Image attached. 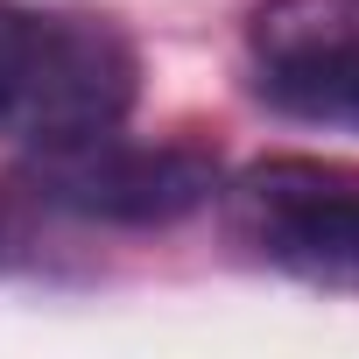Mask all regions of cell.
Instances as JSON below:
<instances>
[{"label": "cell", "mask_w": 359, "mask_h": 359, "mask_svg": "<svg viewBox=\"0 0 359 359\" xmlns=\"http://www.w3.org/2000/svg\"><path fill=\"white\" fill-rule=\"evenodd\" d=\"M134 50L120 29L0 0V134L29 148L120 127L134 106Z\"/></svg>", "instance_id": "cell-1"}, {"label": "cell", "mask_w": 359, "mask_h": 359, "mask_svg": "<svg viewBox=\"0 0 359 359\" xmlns=\"http://www.w3.org/2000/svg\"><path fill=\"white\" fill-rule=\"evenodd\" d=\"M22 198L64 219L92 226H176L219 198V162L205 148H176V141H120L113 127L29 148L22 162Z\"/></svg>", "instance_id": "cell-2"}, {"label": "cell", "mask_w": 359, "mask_h": 359, "mask_svg": "<svg viewBox=\"0 0 359 359\" xmlns=\"http://www.w3.org/2000/svg\"><path fill=\"white\" fill-rule=\"evenodd\" d=\"M29 261H36V226H29V212L15 198H0V275L29 268Z\"/></svg>", "instance_id": "cell-5"}, {"label": "cell", "mask_w": 359, "mask_h": 359, "mask_svg": "<svg viewBox=\"0 0 359 359\" xmlns=\"http://www.w3.org/2000/svg\"><path fill=\"white\" fill-rule=\"evenodd\" d=\"M247 50L268 106L317 127H359V0H268Z\"/></svg>", "instance_id": "cell-4"}, {"label": "cell", "mask_w": 359, "mask_h": 359, "mask_svg": "<svg viewBox=\"0 0 359 359\" xmlns=\"http://www.w3.org/2000/svg\"><path fill=\"white\" fill-rule=\"evenodd\" d=\"M219 198L247 254L310 289L359 296V169L317 155H275L219 184Z\"/></svg>", "instance_id": "cell-3"}]
</instances>
